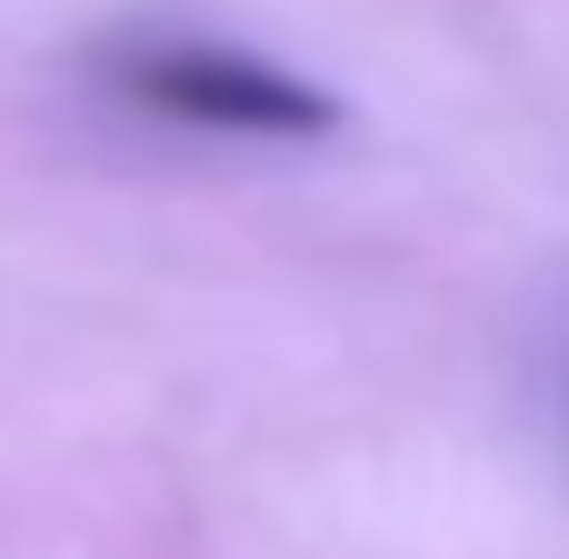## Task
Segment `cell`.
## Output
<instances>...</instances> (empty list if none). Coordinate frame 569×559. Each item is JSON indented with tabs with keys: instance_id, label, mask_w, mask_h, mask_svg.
Here are the masks:
<instances>
[{
	"instance_id": "obj_1",
	"label": "cell",
	"mask_w": 569,
	"mask_h": 559,
	"mask_svg": "<svg viewBox=\"0 0 569 559\" xmlns=\"http://www.w3.org/2000/svg\"><path fill=\"white\" fill-rule=\"evenodd\" d=\"M100 80L200 140H330L340 100L320 80H300L290 60L250 50V40H210V30H130L100 50Z\"/></svg>"
}]
</instances>
